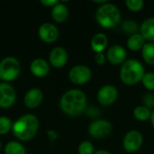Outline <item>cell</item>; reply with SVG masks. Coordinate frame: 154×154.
Wrapping results in <instances>:
<instances>
[{
  "label": "cell",
  "instance_id": "1",
  "mask_svg": "<svg viewBox=\"0 0 154 154\" xmlns=\"http://www.w3.org/2000/svg\"><path fill=\"white\" fill-rule=\"evenodd\" d=\"M61 110L71 116H79L87 106V97L79 89H70L65 92L60 101Z\"/></svg>",
  "mask_w": 154,
  "mask_h": 154
},
{
  "label": "cell",
  "instance_id": "2",
  "mask_svg": "<svg viewBox=\"0 0 154 154\" xmlns=\"http://www.w3.org/2000/svg\"><path fill=\"white\" fill-rule=\"evenodd\" d=\"M39 128L38 118L32 114H26L18 118L13 125L14 135L20 141H29L32 139Z\"/></svg>",
  "mask_w": 154,
  "mask_h": 154
},
{
  "label": "cell",
  "instance_id": "3",
  "mask_svg": "<svg viewBox=\"0 0 154 154\" xmlns=\"http://www.w3.org/2000/svg\"><path fill=\"white\" fill-rule=\"evenodd\" d=\"M144 74V67L139 60H128L121 68L120 78L126 85H135L143 80Z\"/></svg>",
  "mask_w": 154,
  "mask_h": 154
},
{
  "label": "cell",
  "instance_id": "4",
  "mask_svg": "<svg viewBox=\"0 0 154 154\" xmlns=\"http://www.w3.org/2000/svg\"><path fill=\"white\" fill-rule=\"evenodd\" d=\"M97 23L104 28L116 27L121 21L119 9L113 4L106 3L98 7L96 13Z\"/></svg>",
  "mask_w": 154,
  "mask_h": 154
},
{
  "label": "cell",
  "instance_id": "5",
  "mask_svg": "<svg viewBox=\"0 0 154 154\" xmlns=\"http://www.w3.org/2000/svg\"><path fill=\"white\" fill-rule=\"evenodd\" d=\"M21 72V64L14 57H6L0 61V79L4 82L14 80Z\"/></svg>",
  "mask_w": 154,
  "mask_h": 154
},
{
  "label": "cell",
  "instance_id": "6",
  "mask_svg": "<svg viewBox=\"0 0 154 154\" xmlns=\"http://www.w3.org/2000/svg\"><path fill=\"white\" fill-rule=\"evenodd\" d=\"M112 129L113 126L109 121L100 119V120L94 121L93 123L90 124L88 127V133L92 137L101 139L108 136L111 134Z\"/></svg>",
  "mask_w": 154,
  "mask_h": 154
},
{
  "label": "cell",
  "instance_id": "7",
  "mask_svg": "<svg viewBox=\"0 0 154 154\" xmlns=\"http://www.w3.org/2000/svg\"><path fill=\"white\" fill-rule=\"evenodd\" d=\"M91 69L84 65H77L73 67L69 72V80L77 85H81L88 82L91 79Z\"/></svg>",
  "mask_w": 154,
  "mask_h": 154
},
{
  "label": "cell",
  "instance_id": "8",
  "mask_svg": "<svg viewBox=\"0 0 154 154\" xmlns=\"http://www.w3.org/2000/svg\"><path fill=\"white\" fill-rule=\"evenodd\" d=\"M143 144V135L138 131L128 132L123 141L124 149L127 152H134L138 151Z\"/></svg>",
  "mask_w": 154,
  "mask_h": 154
},
{
  "label": "cell",
  "instance_id": "9",
  "mask_svg": "<svg viewBox=\"0 0 154 154\" xmlns=\"http://www.w3.org/2000/svg\"><path fill=\"white\" fill-rule=\"evenodd\" d=\"M16 95L14 88L6 82L0 83V107L9 108L15 102Z\"/></svg>",
  "mask_w": 154,
  "mask_h": 154
},
{
  "label": "cell",
  "instance_id": "10",
  "mask_svg": "<svg viewBox=\"0 0 154 154\" xmlns=\"http://www.w3.org/2000/svg\"><path fill=\"white\" fill-rule=\"evenodd\" d=\"M118 90L113 85H106L102 87L97 93V100L103 106H110L116 100Z\"/></svg>",
  "mask_w": 154,
  "mask_h": 154
},
{
  "label": "cell",
  "instance_id": "11",
  "mask_svg": "<svg viewBox=\"0 0 154 154\" xmlns=\"http://www.w3.org/2000/svg\"><path fill=\"white\" fill-rule=\"evenodd\" d=\"M38 34L42 41L47 43H51L58 39L59 30L53 23H44L39 27Z\"/></svg>",
  "mask_w": 154,
  "mask_h": 154
},
{
  "label": "cell",
  "instance_id": "12",
  "mask_svg": "<svg viewBox=\"0 0 154 154\" xmlns=\"http://www.w3.org/2000/svg\"><path fill=\"white\" fill-rule=\"evenodd\" d=\"M42 99H43L42 91L37 88H33L29 89L26 92V94L23 97V102H24V105L28 108L33 109L40 106Z\"/></svg>",
  "mask_w": 154,
  "mask_h": 154
},
{
  "label": "cell",
  "instance_id": "13",
  "mask_svg": "<svg viewBox=\"0 0 154 154\" xmlns=\"http://www.w3.org/2000/svg\"><path fill=\"white\" fill-rule=\"evenodd\" d=\"M50 62L55 68L63 67L68 60V53L62 47H55L50 52Z\"/></svg>",
  "mask_w": 154,
  "mask_h": 154
},
{
  "label": "cell",
  "instance_id": "14",
  "mask_svg": "<svg viewBox=\"0 0 154 154\" xmlns=\"http://www.w3.org/2000/svg\"><path fill=\"white\" fill-rule=\"evenodd\" d=\"M107 60L114 65H118L123 63L126 58L125 50L120 45H113L107 51Z\"/></svg>",
  "mask_w": 154,
  "mask_h": 154
},
{
  "label": "cell",
  "instance_id": "15",
  "mask_svg": "<svg viewBox=\"0 0 154 154\" xmlns=\"http://www.w3.org/2000/svg\"><path fill=\"white\" fill-rule=\"evenodd\" d=\"M30 70L32 74L34 75L35 77L38 78L45 77L50 72V65L45 60L38 58L31 62Z\"/></svg>",
  "mask_w": 154,
  "mask_h": 154
},
{
  "label": "cell",
  "instance_id": "16",
  "mask_svg": "<svg viewBox=\"0 0 154 154\" xmlns=\"http://www.w3.org/2000/svg\"><path fill=\"white\" fill-rule=\"evenodd\" d=\"M51 16L53 20L57 23H63L67 20L69 16V9L64 4L59 2L56 5L52 7Z\"/></svg>",
  "mask_w": 154,
  "mask_h": 154
},
{
  "label": "cell",
  "instance_id": "17",
  "mask_svg": "<svg viewBox=\"0 0 154 154\" xmlns=\"http://www.w3.org/2000/svg\"><path fill=\"white\" fill-rule=\"evenodd\" d=\"M108 43V39L106 34L99 32L93 36L91 40V48L96 53L102 52Z\"/></svg>",
  "mask_w": 154,
  "mask_h": 154
},
{
  "label": "cell",
  "instance_id": "18",
  "mask_svg": "<svg viewBox=\"0 0 154 154\" xmlns=\"http://www.w3.org/2000/svg\"><path fill=\"white\" fill-rule=\"evenodd\" d=\"M141 34L151 42H154V18H148L141 25Z\"/></svg>",
  "mask_w": 154,
  "mask_h": 154
},
{
  "label": "cell",
  "instance_id": "19",
  "mask_svg": "<svg viewBox=\"0 0 154 154\" xmlns=\"http://www.w3.org/2000/svg\"><path fill=\"white\" fill-rule=\"evenodd\" d=\"M145 39L141 33H136L134 35H131L129 39L127 40V47L132 51H139L140 49H143V47L145 44Z\"/></svg>",
  "mask_w": 154,
  "mask_h": 154
},
{
  "label": "cell",
  "instance_id": "20",
  "mask_svg": "<svg viewBox=\"0 0 154 154\" xmlns=\"http://www.w3.org/2000/svg\"><path fill=\"white\" fill-rule=\"evenodd\" d=\"M5 154H26V150L24 146L16 141L9 142L5 148Z\"/></svg>",
  "mask_w": 154,
  "mask_h": 154
},
{
  "label": "cell",
  "instance_id": "21",
  "mask_svg": "<svg viewBox=\"0 0 154 154\" xmlns=\"http://www.w3.org/2000/svg\"><path fill=\"white\" fill-rule=\"evenodd\" d=\"M142 55L146 63L154 65V42L145 43L142 49Z\"/></svg>",
  "mask_w": 154,
  "mask_h": 154
},
{
  "label": "cell",
  "instance_id": "22",
  "mask_svg": "<svg viewBox=\"0 0 154 154\" xmlns=\"http://www.w3.org/2000/svg\"><path fill=\"white\" fill-rule=\"evenodd\" d=\"M151 111L149 108H147L144 106H139L134 108V117L139 121H146L149 118H151Z\"/></svg>",
  "mask_w": 154,
  "mask_h": 154
},
{
  "label": "cell",
  "instance_id": "23",
  "mask_svg": "<svg viewBox=\"0 0 154 154\" xmlns=\"http://www.w3.org/2000/svg\"><path fill=\"white\" fill-rule=\"evenodd\" d=\"M122 29L123 31L127 33V34H131V35H134V34H136L137 32L139 31V26L138 24L136 23L135 21H133V20H126L122 24Z\"/></svg>",
  "mask_w": 154,
  "mask_h": 154
},
{
  "label": "cell",
  "instance_id": "24",
  "mask_svg": "<svg viewBox=\"0 0 154 154\" xmlns=\"http://www.w3.org/2000/svg\"><path fill=\"white\" fill-rule=\"evenodd\" d=\"M13 127L12 121L6 116H0V135L5 134Z\"/></svg>",
  "mask_w": 154,
  "mask_h": 154
},
{
  "label": "cell",
  "instance_id": "25",
  "mask_svg": "<svg viewBox=\"0 0 154 154\" xmlns=\"http://www.w3.org/2000/svg\"><path fill=\"white\" fill-rule=\"evenodd\" d=\"M125 5L129 10L133 12H138L143 7V0H126Z\"/></svg>",
  "mask_w": 154,
  "mask_h": 154
},
{
  "label": "cell",
  "instance_id": "26",
  "mask_svg": "<svg viewBox=\"0 0 154 154\" xmlns=\"http://www.w3.org/2000/svg\"><path fill=\"white\" fill-rule=\"evenodd\" d=\"M142 81H143V86L147 89L154 90V73H152V72L145 73Z\"/></svg>",
  "mask_w": 154,
  "mask_h": 154
},
{
  "label": "cell",
  "instance_id": "27",
  "mask_svg": "<svg viewBox=\"0 0 154 154\" xmlns=\"http://www.w3.org/2000/svg\"><path fill=\"white\" fill-rule=\"evenodd\" d=\"M79 154H94V146L90 142L85 141L79 146Z\"/></svg>",
  "mask_w": 154,
  "mask_h": 154
},
{
  "label": "cell",
  "instance_id": "28",
  "mask_svg": "<svg viewBox=\"0 0 154 154\" xmlns=\"http://www.w3.org/2000/svg\"><path fill=\"white\" fill-rule=\"evenodd\" d=\"M143 102L144 104V106L147 108H152L154 107V96L152 94H147L143 97Z\"/></svg>",
  "mask_w": 154,
  "mask_h": 154
},
{
  "label": "cell",
  "instance_id": "29",
  "mask_svg": "<svg viewBox=\"0 0 154 154\" xmlns=\"http://www.w3.org/2000/svg\"><path fill=\"white\" fill-rule=\"evenodd\" d=\"M95 60H96V62L98 65H103L106 62V57H105V55L102 52L97 53L96 56H95Z\"/></svg>",
  "mask_w": 154,
  "mask_h": 154
},
{
  "label": "cell",
  "instance_id": "30",
  "mask_svg": "<svg viewBox=\"0 0 154 154\" xmlns=\"http://www.w3.org/2000/svg\"><path fill=\"white\" fill-rule=\"evenodd\" d=\"M58 3H59L58 0H42L41 1V4H42L43 5L48 6V7H53Z\"/></svg>",
  "mask_w": 154,
  "mask_h": 154
},
{
  "label": "cell",
  "instance_id": "31",
  "mask_svg": "<svg viewBox=\"0 0 154 154\" xmlns=\"http://www.w3.org/2000/svg\"><path fill=\"white\" fill-rule=\"evenodd\" d=\"M94 154H111L109 152L106 151V150H99L97 152H96Z\"/></svg>",
  "mask_w": 154,
  "mask_h": 154
},
{
  "label": "cell",
  "instance_id": "32",
  "mask_svg": "<svg viewBox=\"0 0 154 154\" xmlns=\"http://www.w3.org/2000/svg\"><path fill=\"white\" fill-rule=\"evenodd\" d=\"M94 3H97V4H103V5H105V4H106V0H99V1H96V0H94Z\"/></svg>",
  "mask_w": 154,
  "mask_h": 154
},
{
  "label": "cell",
  "instance_id": "33",
  "mask_svg": "<svg viewBox=\"0 0 154 154\" xmlns=\"http://www.w3.org/2000/svg\"><path fill=\"white\" fill-rule=\"evenodd\" d=\"M151 122H152V126L154 127V110H153V112L152 113V115H151Z\"/></svg>",
  "mask_w": 154,
  "mask_h": 154
},
{
  "label": "cell",
  "instance_id": "34",
  "mask_svg": "<svg viewBox=\"0 0 154 154\" xmlns=\"http://www.w3.org/2000/svg\"><path fill=\"white\" fill-rule=\"evenodd\" d=\"M1 146H2V145H1V141H0V149H1Z\"/></svg>",
  "mask_w": 154,
  "mask_h": 154
}]
</instances>
